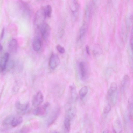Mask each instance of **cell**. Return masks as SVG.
<instances>
[{"mask_svg":"<svg viewBox=\"0 0 133 133\" xmlns=\"http://www.w3.org/2000/svg\"><path fill=\"white\" fill-rule=\"evenodd\" d=\"M86 53L88 55H90V53L89 46L87 45L86 47Z\"/></svg>","mask_w":133,"mask_h":133,"instance_id":"obj_32","label":"cell"},{"mask_svg":"<svg viewBox=\"0 0 133 133\" xmlns=\"http://www.w3.org/2000/svg\"><path fill=\"white\" fill-rule=\"evenodd\" d=\"M130 44L131 49L132 51V45H133V33L132 31L130 36Z\"/></svg>","mask_w":133,"mask_h":133,"instance_id":"obj_30","label":"cell"},{"mask_svg":"<svg viewBox=\"0 0 133 133\" xmlns=\"http://www.w3.org/2000/svg\"><path fill=\"white\" fill-rule=\"evenodd\" d=\"M71 100L74 102H75L78 98V95L76 87L74 84L70 87Z\"/></svg>","mask_w":133,"mask_h":133,"instance_id":"obj_18","label":"cell"},{"mask_svg":"<svg viewBox=\"0 0 133 133\" xmlns=\"http://www.w3.org/2000/svg\"><path fill=\"white\" fill-rule=\"evenodd\" d=\"M23 121V119L20 116L13 117L11 123V125L13 127L18 126L20 125Z\"/></svg>","mask_w":133,"mask_h":133,"instance_id":"obj_19","label":"cell"},{"mask_svg":"<svg viewBox=\"0 0 133 133\" xmlns=\"http://www.w3.org/2000/svg\"><path fill=\"white\" fill-rule=\"evenodd\" d=\"M44 96L42 93L40 91H38L33 97L32 104L35 107L40 106L43 103Z\"/></svg>","mask_w":133,"mask_h":133,"instance_id":"obj_6","label":"cell"},{"mask_svg":"<svg viewBox=\"0 0 133 133\" xmlns=\"http://www.w3.org/2000/svg\"><path fill=\"white\" fill-rule=\"evenodd\" d=\"M70 6L71 10L73 15L76 16L78 10L79 6L76 0H72Z\"/></svg>","mask_w":133,"mask_h":133,"instance_id":"obj_20","label":"cell"},{"mask_svg":"<svg viewBox=\"0 0 133 133\" xmlns=\"http://www.w3.org/2000/svg\"><path fill=\"white\" fill-rule=\"evenodd\" d=\"M87 29V24L84 22L80 29L78 37L79 41L82 40L85 37L86 34Z\"/></svg>","mask_w":133,"mask_h":133,"instance_id":"obj_17","label":"cell"},{"mask_svg":"<svg viewBox=\"0 0 133 133\" xmlns=\"http://www.w3.org/2000/svg\"><path fill=\"white\" fill-rule=\"evenodd\" d=\"M3 47L2 45L0 43V52H2L3 50Z\"/></svg>","mask_w":133,"mask_h":133,"instance_id":"obj_34","label":"cell"},{"mask_svg":"<svg viewBox=\"0 0 133 133\" xmlns=\"http://www.w3.org/2000/svg\"><path fill=\"white\" fill-rule=\"evenodd\" d=\"M50 106L49 102H46L43 105L38 106L34 110V114L39 116H43L47 114V110Z\"/></svg>","mask_w":133,"mask_h":133,"instance_id":"obj_4","label":"cell"},{"mask_svg":"<svg viewBox=\"0 0 133 133\" xmlns=\"http://www.w3.org/2000/svg\"><path fill=\"white\" fill-rule=\"evenodd\" d=\"M117 87L116 84L113 82L111 83L109 90L111 91H117Z\"/></svg>","mask_w":133,"mask_h":133,"instance_id":"obj_25","label":"cell"},{"mask_svg":"<svg viewBox=\"0 0 133 133\" xmlns=\"http://www.w3.org/2000/svg\"><path fill=\"white\" fill-rule=\"evenodd\" d=\"M130 78L129 76L125 75L122 79L121 83V89L122 92L125 91L128 87L130 83Z\"/></svg>","mask_w":133,"mask_h":133,"instance_id":"obj_14","label":"cell"},{"mask_svg":"<svg viewBox=\"0 0 133 133\" xmlns=\"http://www.w3.org/2000/svg\"><path fill=\"white\" fill-rule=\"evenodd\" d=\"M78 68L81 79L83 80H86L88 75V71L86 64L83 61L80 62L79 64Z\"/></svg>","mask_w":133,"mask_h":133,"instance_id":"obj_3","label":"cell"},{"mask_svg":"<svg viewBox=\"0 0 133 133\" xmlns=\"http://www.w3.org/2000/svg\"><path fill=\"white\" fill-rule=\"evenodd\" d=\"M100 46L98 45H96L95 47L93 52L95 54H100L101 51Z\"/></svg>","mask_w":133,"mask_h":133,"instance_id":"obj_27","label":"cell"},{"mask_svg":"<svg viewBox=\"0 0 133 133\" xmlns=\"http://www.w3.org/2000/svg\"><path fill=\"white\" fill-rule=\"evenodd\" d=\"M71 120V119L69 117L66 116L64 121V128L66 131L67 132H69L70 130Z\"/></svg>","mask_w":133,"mask_h":133,"instance_id":"obj_21","label":"cell"},{"mask_svg":"<svg viewBox=\"0 0 133 133\" xmlns=\"http://www.w3.org/2000/svg\"><path fill=\"white\" fill-rule=\"evenodd\" d=\"M57 49L58 51L61 54L65 53V50L64 48L60 45H58L56 46Z\"/></svg>","mask_w":133,"mask_h":133,"instance_id":"obj_28","label":"cell"},{"mask_svg":"<svg viewBox=\"0 0 133 133\" xmlns=\"http://www.w3.org/2000/svg\"><path fill=\"white\" fill-rule=\"evenodd\" d=\"M5 32V29L4 28H3L2 30L1 36H0V40H2L3 38Z\"/></svg>","mask_w":133,"mask_h":133,"instance_id":"obj_31","label":"cell"},{"mask_svg":"<svg viewBox=\"0 0 133 133\" xmlns=\"http://www.w3.org/2000/svg\"><path fill=\"white\" fill-rule=\"evenodd\" d=\"M113 131L115 133H120L122 131V127L120 120L116 119L114 122L112 126Z\"/></svg>","mask_w":133,"mask_h":133,"instance_id":"obj_15","label":"cell"},{"mask_svg":"<svg viewBox=\"0 0 133 133\" xmlns=\"http://www.w3.org/2000/svg\"><path fill=\"white\" fill-rule=\"evenodd\" d=\"M18 49V43L17 40L15 39H12L9 45V50L11 53L12 54L16 53Z\"/></svg>","mask_w":133,"mask_h":133,"instance_id":"obj_12","label":"cell"},{"mask_svg":"<svg viewBox=\"0 0 133 133\" xmlns=\"http://www.w3.org/2000/svg\"><path fill=\"white\" fill-rule=\"evenodd\" d=\"M111 104H108L106 105L104 108L103 112L104 114H107L109 112L111 109Z\"/></svg>","mask_w":133,"mask_h":133,"instance_id":"obj_26","label":"cell"},{"mask_svg":"<svg viewBox=\"0 0 133 133\" xmlns=\"http://www.w3.org/2000/svg\"><path fill=\"white\" fill-rule=\"evenodd\" d=\"M45 9L47 16L50 17L52 12V8L51 6L48 5L47 6Z\"/></svg>","mask_w":133,"mask_h":133,"instance_id":"obj_24","label":"cell"},{"mask_svg":"<svg viewBox=\"0 0 133 133\" xmlns=\"http://www.w3.org/2000/svg\"><path fill=\"white\" fill-rule=\"evenodd\" d=\"M60 62V59L58 55L53 53L49 61V65L50 68L53 70L54 69L59 65Z\"/></svg>","mask_w":133,"mask_h":133,"instance_id":"obj_8","label":"cell"},{"mask_svg":"<svg viewBox=\"0 0 133 133\" xmlns=\"http://www.w3.org/2000/svg\"><path fill=\"white\" fill-rule=\"evenodd\" d=\"M64 32L63 30H62L61 31L60 33V37H62L64 34Z\"/></svg>","mask_w":133,"mask_h":133,"instance_id":"obj_33","label":"cell"},{"mask_svg":"<svg viewBox=\"0 0 133 133\" xmlns=\"http://www.w3.org/2000/svg\"><path fill=\"white\" fill-rule=\"evenodd\" d=\"M88 88L86 86L82 87L79 92V95L80 99L83 100L87 95L88 92Z\"/></svg>","mask_w":133,"mask_h":133,"instance_id":"obj_22","label":"cell"},{"mask_svg":"<svg viewBox=\"0 0 133 133\" xmlns=\"http://www.w3.org/2000/svg\"><path fill=\"white\" fill-rule=\"evenodd\" d=\"M42 42L40 38L38 36L35 37L33 40V46L34 50L35 51H39L41 47Z\"/></svg>","mask_w":133,"mask_h":133,"instance_id":"obj_16","label":"cell"},{"mask_svg":"<svg viewBox=\"0 0 133 133\" xmlns=\"http://www.w3.org/2000/svg\"><path fill=\"white\" fill-rule=\"evenodd\" d=\"M13 117V116L11 115L7 117L3 122V125L5 126L11 125V122Z\"/></svg>","mask_w":133,"mask_h":133,"instance_id":"obj_23","label":"cell"},{"mask_svg":"<svg viewBox=\"0 0 133 133\" xmlns=\"http://www.w3.org/2000/svg\"><path fill=\"white\" fill-rule=\"evenodd\" d=\"M108 96L111 104L115 106L116 104L118 97L117 91H111L109 90Z\"/></svg>","mask_w":133,"mask_h":133,"instance_id":"obj_13","label":"cell"},{"mask_svg":"<svg viewBox=\"0 0 133 133\" xmlns=\"http://www.w3.org/2000/svg\"><path fill=\"white\" fill-rule=\"evenodd\" d=\"M60 111V108L59 107H57L54 109L48 120V126H51L55 122L59 117Z\"/></svg>","mask_w":133,"mask_h":133,"instance_id":"obj_5","label":"cell"},{"mask_svg":"<svg viewBox=\"0 0 133 133\" xmlns=\"http://www.w3.org/2000/svg\"><path fill=\"white\" fill-rule=\"evenodd\" d=\"M18 5L23 15L26 17H29L31 15V11L28 4L23 1H20L19 2Z\"/></svg>","mask_w":133,"mask_h":133,"instance_id":"obj_10","label":"cell"},{"mask_svg":"<svg viewBox=\"0 0 133 133\" xmlns=\"http://www.w3.org/2000/svg\"><path fill=\"white\" fill-rule=\"evenodd\" d=\"M47 17L45 9L44 8L37 11L34 17L35 25L39 27L43 23Z\"/></svg>","mask_w":133,"mask_h":133,"instance_id":"obj_1","label":"cell"},{"mask_svg":"<svg viewBox=\"0 0 133 133\" xmlns=\"http://www.w3.org/2000/svg\"><path fill=\"white\" fill-rule=\"evenodd\" d=\"M16 107L19 112L25 114L29 110L30 106L28 103L22 104L19 101L16 102Z\"/></svg>","mask_w":133,"mask_h":133,"instance_id":"obj_11","label":"cell"},{"mask_svg":"<svg viewBox=\"0 0 133 133\" xmlns=\"http://www.w3.org/2000/svg\"><path fill=\"white\" fill-rule=\"evenodd\" d=\"M108 131L107 130H105L103 132V133H108Z\"/></svg>","mask_w":133,"mask_h":133,"instance_id":"obj_35","label":"cell"},{"mask_svg":"<svg viewBox=\"0 0 133 133\" xmlns=\"http://www.w3.org/2000/svg\"><path fill=\"white\" fill-rule=\"evenodd\" d=\"M42 36L44 40L47 41L50 37L51 29L48 24L44 23L39 27Z\"/></svg>","mask_w":133,"mask_h":133,"instance_id":"obj_2","label":"cell"},{"mask_svg":"<svg viewBox=\"0 0 133 133\" xmlns=\"http://www.w3.org/2000/svg\"><path fill=\"white\" fill-rule=\"evenodd\" d=\"M9 56V54L6 53L0 59V72H3L6 70Z\"/></svg>","mask_w":133,"mask_h":133,"instance_id":"obj_9","label":"cell"},{"mask_svg":"<svg viewBox=\"0 0 133 133\" xmlns=\"http://www.w3.org/2000/svg\"><path fill=\"white\" fill-rule=\"evenodd\" d=\"M31 130V128L28 126H25L22 128L21 132L22 133L29 132Z\"/></svg>","mask_w":133,"mask_h":133,"instance_id":"obj_29","label":"cell"},{"mask_svg":"<svg viewBox=\"0 0 133 133\" xmlns=\"http://www.w3.org/2000/svg\"><path fill=\"white\" fill-rule=\"evenodd\" d=\"M66 116L71 120L75 116L76 113V109L75 107L73 106L70 102L68 103L66 106Z\"/></svg>","mask_w":133,"mask_h":133,"instance_id":"obj_7","label":"cell"}]
</instances>
